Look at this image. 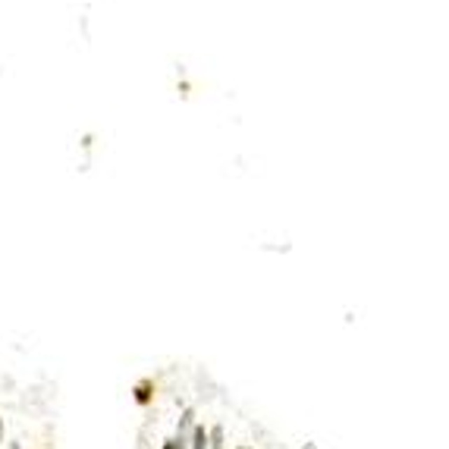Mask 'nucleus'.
Segmentation results:
<instances>
[{"label": "nucleus", "instance_id": "1", "mask_svg": "<svg viewBox=\"0 0 449 449\" xmlns=\"http://www.w3.org/2000/svg\"><path fill=\"white\" fill-rule=\"evenodd\" d=\"M148 389H151V383H141L139 387V402H148Z\"/></svg>", "mask_w": 449, "mask_h": 449}, {"label": "nucleus", "instance_id": "2", "mask_svg": "<svg viewBox=\"0 0 449 449\" xmlns=\"http://www.w3.org/2000/svg\"><path fill=\"white\" fill-rule=\"evenodd\" d=\"M0 440H4V421H0Z\"/></svg>", "mask_w": 449, "mask_h": 449}]
</instances>
